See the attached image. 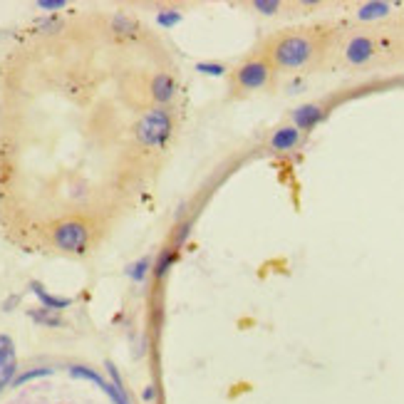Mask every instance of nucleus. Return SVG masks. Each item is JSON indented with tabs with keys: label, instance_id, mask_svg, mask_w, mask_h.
<instances>
[{
	"label": "nucleus",
	"instance_id": "obj_1",
	"mask_svg": "<svg viewBox=\"0 0 404 404\" xmlns=\"http://www.w3.org/2000/svg\"><path fill=\"white\" fill-rule=\"evenodd\" d=\"M325 28L313 30H288L273 37L266 57L280 72H303L315 67L330 50V32Z\"/></svg>",
	"mask_w": 404,
	"mask_h": 404
},
{
	"label": "nucleus",
	"instance_id": "obj_2",
	"mask_svg": "<svg viewBox=\"0 0 404 404\" xmlns=\"http://www.w3.org/2000/svg\"><path fill=\"white\" fill-rule=\"evenodd\" d=\"M275 67L271 65L266 55H258L246 60L243 65H238L233 70V87L238 92H256V90H266L271 85V77H273Z\"/></svg>",
	"mask_w": 404,
	"mask_h": 404
},
{
	"label": "nucleus",
	"instance_id": "obj_3",
	"mask_svg": "<svg viewBox=\"0 0 404 404\" xmlns=\"http://www.w3.org/2000/svg\"><path fill=\"white\" fill-rule=\"evenodd\" d=\"M172 129H174V121L169 109L154 107V109H149L147 114L139 119L134 134H137V139L144 147H162V144L172 137Z\"/></svg>",
	"mask_w": 404,
	"mask_h": 404
},
{
	"label": "nucleus",
	"instance_id": "obj_4",
	"mask_svg": "<svg viewBox=\"0 0 404 404\" xmlns=\"http://www.w3.org/2000/svg\"><path fill=\"white\" fill-rule=\"evenodd\" d=\"M52 243L57 251L82 256L90 248V226L80 218H65L52 228Z\"/></svg>",
	"mask_w": 404,
	"mask_h": 404
},
{
	"label": "nucleus",
	"instance_id": "obj_5",
	"mask_svg": "<svg viewBox=\"0 0 404 404\" xmlns=\"http://www.w3.org/2000/svg\"><path fill=\"white\" fill-rule=\"evenodd\" d=\"M328 114H330L328 102H308V105H300L290 112V124L298 126L305 134V131H313Z\"/></svg>",
	"mask_w": 404,
	"mask_h": 404
},
{
	"label": "nucleus",
	"instance_id": "obj_6",
	"mask_svg": "<svg viewBox=\"0 0 404 404\" xmlns=\"http://www.w3.org/2000/svg\"><path fill=\"white\" fill-rule=\"evenodd\" d=\"M300 144H303V131L293 124L278 126V129L271 134V139H268V147H271V152H275V154H290V152H295Z\"/></svg>",
	"mask_w": 404,
	"mask_h": 404
},
{
	"label": "nucleus",
	"instance_id": "obj_7",
	"mask_svg": "<svg viewBox=\"0 0 404 404\" xmlns=\"http://www.w3.org/2000/svg\"><path fill=\"white\" fill-rule=\"evenodd\" d=\"M18 372L16 362V343L11 335H0V389L13 384Z\"/></svg>",
	"mask_w": 404,
	"mask_h": 404
},
{
	"label": "nucleus",
	"instance_id": "obj_8",
	"mask_svg": "<svg viewBox=\"0 0 404 404\" xmlns=\"http://www.w3.org/2000/svg\"><path fill=\"white\" fill-rule=\"evenodd\" d=\"M394 13L392 3H382V0H372V3H360L355 8V18L360 23H379V20H387L389 16Z\"/></svg>",
	"mask_w": 404,
	"mask_h": 404
},
{
	"label": "nucleus",
	"instance_id": "obj_9",
	"mask_svg": "<svg viewBox=\"0 0 404 404\" xmlns=\"http://www.w3.org/2000/svg\"><path fill=\"white\" fill-rule=\"evenodd\" d=\"M177 95V82L169 72H159L157 77L152 80V97L159 102V105H167V102L174 100Z\"/></svg>",
	"mask_w": 404,
	"mask_h": 404
},
{
	"label": "nucleus",
	"instance_id": "obj_10",
	"mask_svg": "<svg viewBox=\"0 0 404 404\" xmlns=\"http://www.w3.org/2000/svg\"><path fill=\"white\" fill-rule=\"evenodd\" d=\"M30 290L37 295V300H40V303H42V308L55 310V313H60V310H65V308H70V305H72V300H70V298H57V295L47 293L45 285L37 283V280H32V283H30Z\"/></svg>",
	"mask_w": 404,
	"mask_h": 404
},
{
	"label": "nucleus",
	"instance_id": "obj_11",
	"mask_svg": "<svg viewBox=\"0 0 404 404\" xmlns=\"http://www.w3.org/2000/svg\"><path fill=\"white\" fill-rule=\"evenodd\" d=\"M28 315H30L37 325H45V328H62V325H65V323H62V318H60V313H55V310H47V308L28 310Z\"/></svg>",
	"mask_w": 404,
	"mask_h": 404
},
{
	"label": "nucleus",
	"instance_id": "obj_12",
	"mask_svg": "<svg viewBox=\"0 0 404 404\" xmlns=\"http://www.w3.org/2000/svg\"><path fill=\"white\" fill-rule=\"evenodd\" d=\"M70 374L72 377H77V379H87V382H95L100 389H105V377H102L97 369H92V367H87V364H70Z\"/></svg>",
	"mask_w": 404,
	"mask_h": 404
},
{
	"label": "nucleus",
	"instance_id": "obj_13",
	"mask_svg": "<svg viewBox=\"0 0 404 404\" xmlns=\"http://www.w3.org/2000/svg\"><path fill=\"white\" fill-rule=\"evenodd\" d=\"M149 271H152V258L144 256V258H139L137 263H131V266L126 268V275H129L134 283H142V280L149 275Z\"/></svg>",
	"mask_w": 404,
	"mask_h": 404
},
{
	"label": "nucleus",
	"instance_id": "obj_14",
	"mask_svg": "<svg viewBox=\"0 0 404 404\" xmlns=\"http://www.w3.org/2000/svg\"><path fill=\"white\" fill-rule=\"evenodd\" d=\"M55 372L52 367H32V369H25V372L16 374V379H13L11 387H23V384L32 382V379H40V377H50V374Z\"/></svg>",
	"mask_w": 404,
	"mask_h": 404
},
{
	"label": "nucleus",
	"instance_id": "obj_15",
	"mask_svg": "<svg viewBox=\"0 0 404 404\" xmlns=\"http://www.w3.org/2000/svg\"><path fill=\"white\" fill-rule=\"evenodd\" d=\"M251 8L261 13V16H278V11L283 8V3H278V0H271V3H268V0H256Z\"/></svg>",
	"mask_w": 404,
	"mask_h": 404
},
{
	"label": "nucleus",
	"instance_id": "obj_16",
	"mask_svg": "<svg viewBox=\"0 0 404 404\" xmlns=\"http://www.w3.org/2000/svg\"><path fill=\"white\" fill-rule=\"evenodd\" d=\"M174 258H177V253H174V251L162 253V258H159V263H157V266H154V275H157V278H164V275L169 273V268H172Z\"/></svg>",
	"mask_w": 404,
	"mask_h": 404
},
{
	"label": "nucleus",
	"instance_id": "obj_17",
	"mask_svg": "<svg viewBox=\"0 0 404 404\" xmlns=\"http://www.w3.org/2000/svg\"><path fill=\"white\" fill-rule=\"evenodd\" d=\"M179 20H182V13H177V11H164L157 16V23L162 28H172V25H177Z\"/></svg>",
	"mask_w": 404,
	"mask_h": 404
},
{
	"label": "nucleus",
	"instance_id": "obj_18",
	"mask_svg": "<svg viewBox=\"0 0 404 404\" xmlns=\"http://www.w3.org/2000/svg\"><path fill=\"white\" fill-rule=\"evenodd\" d=\"M114 30L121 32V35H126V32L134 30V20H131V18H124L119 13V16H114Z\"/></svg>",
	"mask_w": 404,
	"mask_h": 404
},
{
	"label": "nucleus",
	"instance_id": "obj_19",
	"mask_svg": "<svg viewBox=\"0 0 404 404\" xmlns=\"http://www.w3.org/2000/svg\"><path fill=\"white\" fill-rule=\"evenodd\" d=\"M196 70L198 72H203V75H213V77H218V75H223V65H216V62H213V65H208V62H198L196 65Z\"/></svg>",
	"mask_w": 404,
	"mask_h": 404
},
{
	"label": "nucleus",
	"instance_id": "obj_20",
	"mask_svg": "<svg viewBox=\"0 0 404 404\" xmlns=\"http://www.w3.org/2000/svg\"><path fill=\"white\" fill-rule=\"evenodd\" d=\"M65 6H67L65 0H40V3H37L40 11H62Z\"/></svg>",
	"mask_w": 404,
	"mask_h": 404
},
{
	"label": "nucleus",
	"instance_id": "obj_21",
	"mask_svg": "<svg viewBox=\"0 0 404 404\" xmlns=\"http://www.w3.org/2000/svg\"><path fill=\"white\" fill-rule=\"evenodd\" d=\"M142 397H144V402H152V399H157V387H154V384H149V387L142 392Z\"/></svg>",
	"mask_w": 404,
	"mask_h": 404
},
{
	"label": "nucleus",
	"instance_id": "obj_22",
	"mask_svg": "<svg viewBox=\"0 0 404 404\" xmlns=\"http://www.w3.org/2000/svg\"><path fill=\"white\" fill-rule=\"evenodd\" d=\"M18 303H20V295H13V298H8L6 303H3V310H11V308H16Z\"/></svg>",
	"mask_w": 404,
	"mask_h": 404
}]
</instances>
